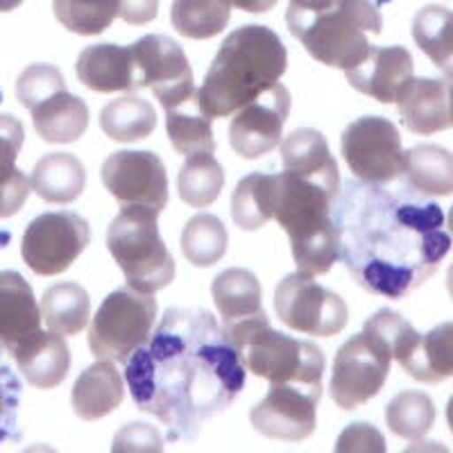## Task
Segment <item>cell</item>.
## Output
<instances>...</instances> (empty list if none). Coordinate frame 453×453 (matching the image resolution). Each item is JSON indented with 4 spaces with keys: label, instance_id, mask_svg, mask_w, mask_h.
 Listing matches in <instances>:
<instances>
[{
    "label": "cell",
    "instance_id": "cell-1",
    "mask_svg": "<svg viewBox=\"0 0 453 453\" xmlns=\"http://www.w3.org/2000/svg\"><path fill=\"white\" fill-rule=\"evenodd\" d=\"M136 408L168 428V442H193L245 388V365L204 309H168L125 361Z\"/></svg>",
    "mask_w": 453,
    "mask_h": 453
},
{
    "label": "cell",
    "instance_id": "cell-2",
    "mask_svg": "<svg viewBox=\"0 0 453 453\" xmlns=\"http://www.w3.org/2000/svg\"><path fill=\"white\" fill-rule=\"evenodd\" d=\"M331 218L342 265L363 290L388 299L415 293L451 250L442 206L411 186L347 181Z\"/></svg>",
    "mask_w": 453,
    "mask_h": 453
},
{
    "label": "cell",
    "instance_id": "cell-3",
    "mask_svg": "<svg viewBox=\"0 0 453 453\" xmlns=\"http://www.w3.org/2000/svg\"><path fill=\"white\" fill-rule=\"evenodd\" d=\"M286 68L288 52L277 32L242 26L222 42L197 96L211 119H225L279 82Z\"/></svg>",
    "mask_w": 453,
    "mask_h": 453
},
{
    "label": "cell",
    "instance_id": "cell-4",
    "mask_svg": "<svg viewBox=\"0 0 453 453\" xmlns=\"http://www.w3.org/2000/svg\"><path fill=\"white\" fill-rule=\"evenodd\" d=\"M338 191L283 170L274 175L273 218L288 234L299 273L326 274L338 261V229L331 218Z\"/></svg>",
    "mask_w": 453,
    "mask_h": 453
},
{
    "label": "cell",
    "instance_id": "cell-5",
    "mask_svg": "<svg viewBox=\"0 0 453 453\" xmlns=\"http://www.w3.org/2000/svg\"><path fill=\"white\" fill-rule=\"evenodd\" d=\"M222 331L254 376L268 379L270 386H297L322 395L325 356L319 347L274 331L265 311Z\"/></svg>",
    "mask_w": 453,
    "mask_h": 453
},
{
    "label": "cell",
    "instance_id": "cell-6",
    "mask_svg": "<svg viewBox=\"0 0 453 453\" xmlns=\"http://www.w3.org/2000/svg\"><path fill=\"white\" fill-rule=\"evenodd\" d=\"M159 213L143 206H123L107 232V248L123 270L129 288L157 293L175 279V258L170 257L157 225Z\"/></svg>",
    "mask_w": 453,
    "mask_h": 453
},
{
    "label": "cell",
    "instance_id": "cell-7",
    "mask_svg": "<svg viewBox=\"0 0 453 453\" xmlns=\"http://www.w3.org/2000/svg\"><path fill=\"white\" fill-rule=\"evenodd\" d=\"M383 21L372 0H334L295 39L325 66L349 71L370 52L367 35H381Z\"/></svg>",
    "mask_w": 453,
    "mask_h": 453
},
{
    "label": "cell",
    "instance_id": "cell-8",
    "mask_svg": "<svg viewBox=\"0 0 453 453\" xmlns=\"http://www.w3.org/2000/svg\"><path fill=\"white\" fill-rule=\"evenodd\" d=\"M157 299L152 293L125 288L113 290L93 318L88 329V349L100 361L123 363L134 354L157 319Z\"/></svg>",
    "mask_w": 453,
    "mask_h": 453
},
{
    "label": "cell",
    "instance_id": "cell-9",
    "mask_svg": "<svg viewBox=\"0 0 453 453\" xmlns=\"http://www.w3.org/2000/svg\"><path fill=\"white\" fill-rule=\"evenodd\" d=\"M392 351L383 338L363 329L340 347L334 361L329 395L342 411H356L386 386Z\"/></svg>",
    "mask_w": 453,
    "mask_h": 453
},
{
    "label": "cell",
    "instance_id": "cell-10",
    "mask_svg": "<svg viewBox=\"0 0 453 453\" xmlns=\"http://www.w3.org/2000/svg\"><path fill=\"white\" fill-rule=\"evenodd\" d=\"M274 311L288 329L319 338L338 335L349 319L345 299L319 286L306 273L281 279L274 293Z\"/></svg>",
    "mask_w": 453,
    "mask_h": 453
},
{
    "label": "cell",
    "instance_id": "cell-11",
    "mask_svg": "<svg viewBox=\"0 0 453 453\" xmlns=\"http://www.w3.org/2000/svg\"><path fill=\"white\" fill-rule=\"evenodd\" d=\"M340 150L354 177L363 184H390L403 173L402 136L381 116H363L342 132Z\"/></svg>",
    "mask_w": 453,
    "mask_h": 453
},
{
    "label": "cell",
    "instance_id": "cell-12",
    "mask_svg": "<svg viewBox=\"0 0 453 453\" xmlns=\"http://www.w3.org/2000/svg\"><path fill=\"white\" fill-rule=\"evenodd\" d=\"M91 242V226L73 211L43 213L27 225L21 254L27 268L42 277H55L71 268Z\"/></svg>",
    "mask_w": 453,
    "mask_h": 453
},
{
    "label": "cell",
    "instance_id": "cell-13",
    "mask_svg": "<svg viewBox=\"0 0 453 453\" xmlns=\"http://www.w3.org/2000/svg\"><path fill=\"white\" fill-rule=\"evenodd\" d=\"M100 177L120 206H143L157 213H164L168 206V175L155 152H113L103 164Z\"/></svg>",
    "mask_w": 453,
    "mask_h": 453
},
{
    "label": "cell",
    "instance_id": "cell-14",
    "mask_svg": "<svg viewBox=\"0 0 453 453\" xmlns=\"http://www.w3.org/2000/svg\"><path fill=\"white\" fill-rule=\"evenodd\" d=\"M134 59V84L152 88L161 107L180 103L196 91L193 71L177 42L164 35H148L129 46Z\"/></svg>",
    "mask_w": 453,
    "mask_h": 453
},
{
    "label": "cell",
    "instance_id": "cell-15",
    "mask_svg": "<svg viewBox=\"0 0 453 453\" xmlns=\"http://www.w3.org/2000/svg\"><path fill=\"white\" fill-rule=\"evenodd\" d=\"M229 125V145L242 159H258L279 145L290 113V93L274 82L257 98L236 109Z\"/></svg>",
    "mask_w": 453,
    "mask_h": 453
},
{
    "label": "cell",
    "instance_id": "cell-16",
    "mask_svg": "<svg viewBox=\"0 0 453 453\" xmlns=\"http://www.w3.org/2000/svg\"><path fill=\"white\" fill-rule=\"evenodd\" d=\"M319 392L297 386H270L268 396L250 411L254 431L283 442H302L315 431Z\"/></svg>",
    "mask_w": 453,
    "mask_h": 453
},
{
    "label": "cell",
    "instance_id": "cell-17",
    "mask_svg": "<svg viewBox=\"0 0 453 453\" xmlns=\"http://www.w3.org/2000/svg\"><path fill=\"white\" fill-rule=\"evenodd\" d=\"M390 351L412 379L422 383L447 381L453 374V325L447 322L428 334H418L406 325L392 340Z\"/></svg>",
    "mask_w": 453,
    "mask_h": 453
},
{
    "label": "cell",
    "instance_id": "cell-18",
    "mask_svg": "<svg viewBox=\"0 0 453 453\" xmlns=\"http://www.w3.org/2000/svg\"><path fill=\"white\" fill-rule=\"evenodd\" d=\"M412 55L403 46L370 48L358 66L349 68L347 80L356 91L370 96L376 103L390 104L396 100V93L412 78Z\"/></svg>",
    "mask_w": 453,
    "mask_h": 453
},
{
    "label": "cell",
    "instance_id": "cell-19",
    "mask_svg": "<svg viewBox=\"0 0 453 453\" xmlns=\"http://www.w3.org/2000/svg\"><path fill=\"white\" fill-rule=\"evenodd\" d=\"M451 78H411L396 93V107L403 127L415 134H435L451 127Z\"/></svg>",
    "mask_w": 453,
    "mask_h": 453
},
{
    "label": "cell",
    "instance_id": "cell-20",
    "mask_svg": "<svg viewBox=\"0 0 453 453\" xmlns=\"http://www.w3.org/2000/svg\"><path fill=\"white\" fill-rule=\"evenodd\" d=\"M10 354L14 356L16 365L23 372L27 383L39 390H50L66 379L71 367V349L66 340L55 331H35L12 347Z\"/></svg>",
    "mask_w": 453,
    "mask_h": 453
},
{
    "label": "cell",
    "instance_id": "cell-21",
    "mask_svg": "<svg viewBox=\"0 0 453 453\" xmlns=\"http://www.w3.org/2000/svg\"><path fill=\"white\" fill-rule=\"evenodd\" d=\"M42 329V311L26 277L14 270L0 273V347L7 351Z\"/></svg>",
    "mask_w": 453,
    "mask_h": 453
},
{
    "label": "cell",
    "instance_id": "cell-22",
    "mask_svg": "<svg viewBox=\"0 0 453 453\" xmlns=\"http://www.w3.org/2000/svg\"><path fill=\"white\" fill-rule=\"evenodd\" d=\"M78 80L96 93L136 91L134 59L129 48L116 43H98L80 52L75 64Z\"/></svg>",
    "mask_w": 453,
    "mask_h": 453
},
{
    "label": "cell",
    "instance_id": "cell-23",
    "mask_svg": "<svg viewBox=\"0 0 453 453\" xmlns=\"http://www.w3.org/2000/svg\"><path fill=\"white\" fill-rule=\"evenodd\" d=\"M125 399V383L111 361H100L78 376L71 392L73 412L80 419L96 422L111 415Z\"/></svg>",
    "mask_w": 453,
    "mask_h": 453
},
{
    "label": "cell",
    "instance_id": "cell-24",
    "mask_svg": "<svg viewBox=\"0 0 453 453\" xmlns=\"http://www.w3.org/2000/svg\"><path fill=\"white\" fill-rule=\"evenodd\" d=\"M283 168L302 177L329 186L331 191H340L338 164L331 157L329 143L318 129L299 127L281 141Z\"/></svg>",
    "mask_w": 453,
    "mask_h": 453
},
{
    "label": "cell",
    "instance_id": "cell-25",
    "mask_svg": "<svg viewBox=\"0 0 453 453\" xmlns=\"http://www.w3.org/2000/svg\"><path fill=\"white\" fill-rule=\"evenodd\" d=\"M213 119L202 104L197 88L186 96L180 103L165 107V129H168L170 143L180 155H213L216 141H213Z\"/></svg>",
    "mask_w": 453,
    "mask_h": 453
},
{
    "label": "cell",
    "instance_id": "cell-26",
    "mask_svg": "<svg viewBox=\"0 0 453 453\" xmlns=\"http://www.w3.org/2000/svg\"><path fill=\"white\" fill-rule=\"evenodd\" d=\"M26 129L21 120L0 113V218H12L21 211L30 196V180L16 168V157L23 148Z\"/></svg>",
    "mask_w": 453,
    "mask_h": 453
},
{
    "label": "cell",
    "instance_id": "cell-27",
    "mask_svg": "<svg viewBox=\"0 0 453 453\" xmlns=\"http://www.w3.org/2000/svg\"><path fill=\"white\" fill-rule=\"evenodd\" d=\"M30 111L36 134L48 143H73L84 136L88 127V107L82 98L68 91L52 93Z\"/></svg>",
    "mask_w": 453,
    "mask_h": 453
},
{
    "label": "cell",
    "instance_id": "cell-28",
    "mask_svg": "<svg viewBox=\"0 0 453 453\" xmlns=\"http://www.w3.org/2000/svg\"><path fill=\"white\" fill-rule=\"evenodd\" d=\"M213 302L220 311V326L229 329L261 313V283L245 268H229L213 279Z\"/></svg>",
    "mask_w": 453,
    "mask_h": 453
},
{
    "label": "cell",
    "instance_id": "cell-29",
    "mask_svg": "<svg viewBox=\"0 0 453 453\" xmlns=\"http://www.w3.org/2000/svg\"><path fill=\"white\" fill-rule=\"evenodd\" d=\"M87 186V170L78 157L68 152L46 155L32 170L30 188L52 204H71L82 196Z\"/></svg>",
    "mask_w": 453,
    "mask_h": 453
},
{
    "label": "cell",
    "instance_id": "cell-30",
    "mask_svg": "<svg viewBox=\"0 0 453 453\" xmlns=\"http://www.w3.org/2000/svg\"><path fill=\"white\" fill-rule=\"evenodd\" d=\"M403 175L422 196L447 197L453 191V157L438 145H415L403 152Z\"/></svg>",
    "mask_w": 453,
    "mask_h": 453
},
{
    "label": "cell",
    "instance_id": "cell-31",
    "mask_svg": "<svg viewBox=\"0 0 453 453\" xmlns=\"http://www.w3.org/2000/svg\"><path fill=\"white\" fill-rule=\"evenodd\" d=\"M42 319L59 335H78L91 318V299L80 283L64 281L48 288L42 297Z\"/></svg>",
    "mask_w": 453,
    "mask_h": 453
},
{
    "label": "cell",
    "instance_id": "cell-32",
    "mask_svg": "<svg viewBox=\"0 0 453 453\" xmlns=\"http://www.w3.org/2000/svg\"><path fill=\"white\" fill-rule=\"evenodd\" d=\"M100 127L109 139L119 143H134V141L148 139L155 132L157 111L148 100L127 93L103 109Z\"/></svg>",
    "mask_w": 453,
    "mask_h": 453
},
{
    "label": "cell",
    "instance_id": "cell-33",
    "mask_svg": "<svg viewBox=\"0 0 453 453\" xmlns=\"http://www.w3.org/2000/svg\"><path fill=\"white\" fill-rule=\"evenodd\" d=\"M274 175L252 173L232 193V218L242 232H257L273 218Z\"/></svg>",
    "mask_w": 453,
    "mask_h": 453
},
{
    "label": "cell",
    "instance_id": "cell-34",
    "mask_svg": "<svg viewBox=\"0 0 453 453\" xmlns=\"http://www.w3.org/2000/svg\"><path fill=\"white\" fill-rule=\"evenodd\" d=\"M229 0H175L170 10L173 27L186 39H213L229 23Z\"/></svg>",
    "mask_w": 453,
    "mask_h": 453
},
{
    "label": "cell",
    "instance_id": "cell-35",
    "mask_svg": "<svg viewBox=\"0 0 453 453\" xmlns=\"http://www.w3.org/2000/svg\"><path fill=\"white\" fill-rule=\"evenodd\" d=\"M451 10L442 5H426L412 21V39L418 42L424 55L444 71V78H451Z\"/></svg>",
    "mask_w": 453,
    "mask_h": 453
},
{
    "label": "cell",
    "instance_id": "cell-36",
    "mask_svg": "<svg viewBox=\"0 0 453 453\" xmlns=\"http://www.w3.org/2000/svg\"><path fill=\"white\" fill-rule=\"evenodd\" d=\"M225 186V170L211 155H191L181 165L177 177V191L188 206L204 209L220 197Z\"/></svg>",
    "mask_w": 453,
    "mask_h": 453
},
{
    "label": "cell",
    "instance_id": "cell-37",
    "mask_svg": "<svg viewBox=\"0 0 453 453\" xmlns=\"http://www.w3.org/2000/svg\"><path fill=\"white\" fill-rule=\"evenodd\" d=\"M226 229L220 218L211 213H200L186 222L181 232V252L186 261L196 268H211L226 252Z\"/></svg>",
    "mask_w": 453,
    "mask_h": 453
},
{
    "label": "cell",
    "instance_id": "cell-38",
    "mask_svg": "<svg viewBox=\"0 0 453 453\" xmlns=\"http://www.w3.org/2000/svg\"><path fill=\"white\" fill-rule=\"evenodd\" d=\"M386 422L396 438L415 442L422 440L435 424V403L424 392L406 390L388 403Z\"/></svg>",
    "mask_w": 453,
    "mask_h": 453
},
{
    "label": "cell",
    "instance_id": "cell-39",
    "mask_svg": "<svg viewBox=\"0 0 453 453\" xmlns=\"http://www.w3.org/2000/svg\"><path fill=\"white\" fill-rule=\"evenodd\" d=\"M57 21L68 32L93 36L111 27L119 19V0H55L52 3Z\"/></svg>",
    "mask_w": 453,
    "mask_h": 453
},
{
    "label": "cell",
    "instance_id": "cell-40",
    "mask_svg": "<svg viewBox=\"0 0 453 453\" xmlns=\"http://www.w3.org/2000/svg\"><path fill=\"white\" fill-rule=\"evenodd\" d=\"M59 91H66V80L62 71L50 64H32L16 80V98L21 100L26 109L36 107Z\"/></svg>",
    "mask_w": 453,
    "mask_h": 453
},
{
    "label": "cell",
    "instance_id": "cell-41",
    "mask_svg": "<svg viewBox=\"0 0 453 453\" xmlns=\"http://www.w3.org/2000/svg\"><path fill=\"white\" fill-rule=\"evenodd\" d=\"M21 381L7 365L5 356L0 351V444L19 442V408H21Z\"/></svg>",
    "mask_w": 453,
    "mask_h": 453
},
{
    "label": "cell",
    "instance_id": "cell-42",
    "mask_svg": "<svg viewBox=\"0 0 453 453\" xmlns=\"http://www.w3.org/2000/svg\"><path fill=\"white\" fill-rule=\"evenodd\" d=\"M113 453L132 451H164V440L155 426L143 422H132L120 428L113 438Z\"/></svg>",
    "mask_w": 453,
    "mask_h": 453
},
{
    "label": "cell",
    "instance_id": "cell-43",
    "mask_svg": "<svg viewBox=\"0 0 453 453\" xmlns=\"http://www.w3.org/2000/svg\"><path fill=\"white\" fill-rule=\"evenodd\" d=\"M335 451H374L383 453L386 451V438L381 435L379 428H374L367 422H356L349 424L345 431L340 433L338 444H335Z\"/></svg>",
    "mask_w": 453,
    "mask_h": 453
},
{
    "label": "cell",
    "instance_id": "cell-44",
    "mask_svg": "<svg viewBox=\"0 0 453 453\" xmlns=\"http://www.w3.org/2000/svg\"><path fill=\"white\" fill-rule=\"evenodd\" d=\"M334 5V0H290L288 10H286V23L293 36L304 30L319 12L329 10Z\"/></svg>",
    "mask_w": 453,
    "mask_h": 453
},
{
    "label": "cell",
    "instance_id": "cell-45",
    "mask_svg": "<svg viewBox=\"0 0 453 453\" xmlns=\"http://www.w3.org/2000/svg\"><path fill=\"white\" fill-rule=\"evenodd\" d=\"M119 16L129 26H143L155 21L159 12V0H119Z\"/></svg>",
    "mask_w": 453,
    "mask_h": 453
},
{
    "label": "cell",
    "instance_id": "cell-46",
    "mask_svg": "<svg viewBox=\"0 0 453 453\" xmlns=\"http://www.w3.org/2000/svg\"><path fill=\"white\" fill-rule=\"evenodd\" d=\"M277 3L279 0H229V5H236V10L248 12V14H265Z\"/></svg>",
    "mask_w": 453,
    "mask_h": 453
},
{
    "label": "cell",
    "instance_id": "cell-47",
    "mask_svg": "<svg viewBox=\"0 0 453 453\" xmlns=\"http://www.w3.org/2000/svg\"><path fill=\"white\" fill-rule=\"evenodd\" d=\"M21 5H23V0H0V12H12Z\"/></svg>",
    "mask_w": 453,
    "mask_h": 453
},
{
    "label": "cell",
    "instance_id": "cell-48",
    "mask_svg": "<svg viewBox=\"0 0 453 453\" xmlns=\"http://www.w3.org/2000/svg\"><path fill=\"white\" fill-rule=\"evenodd\" d=\"M386 3H390V0H376V5H386Z\"/></svg>",
    "mask_w": 453,
    "mask_h": 453
}]
</instances>
